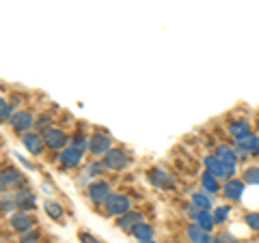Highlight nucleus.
I'll return each instance as SVG.
<instances>
[{
    "instance_id": "nucleus-30",
    "label": "nucleus",
    "mask_w": 259,
    "mask_h": 243,
    "mask_svg": "<svg viewBox=\"0 0 259 243\" xmlns=\"http://www.w3.org/2000/svg\"><path fill=\"white\" fill-rule=\"evenodd\" d=\"M39 241H41V232L39 230H30L20 237V243H39Z\"/></svg>"
},
{
    "instance_id": "nucleus-18",
    "label": "nucleus",
    "mask_w": 259,
    "mask_h": 243,
    "mask_svg": "<svg viewBox=\"0 0 259 243\" xmlns=\"http://www.w3.org/2000/svg\"><path fill=\"white\" fill-rule=\"evenodd\" d=\"M201 188H203L207 194H218V192H223L221 179H218L216 174L209 172V170H205V172L201 174Z\"/></svg>"
},
{
    "instance_id": "nucleus-32",
    "label": "nucleus",
    "mask_w": 259,
    "mask_h": 243,
    "mask_svg": "<svg viewBox=\"0 0 259 243\" xmlns=\"http://www.w3.org/2000/svg\"><path fill=\"white\" fill-rule=\"evenodd\" d=\"M212 243H238L236 241V237H233L231 232H227V230H223V232H218L216 237H214V241Z\"/></svg>"
},
{
    "instance_id": "nucleus-3",
    "label": "nucleus",
    "mask_w": 259,
    "mask_h": 243,
    "mask_svg": "<svg viewBox=\"0 0 259 243\" xmlns=\"http://www.w3.org/2000/svg\"><path fill=\"white\" fill-rule=\"evenodd\" d=\"M102 161L106 164L108 170H112V172H119V170H125V168H127L130 155H127L123 149H110L106 155L102 157Z\"/></svg>"
},
{
    "instance_id": "nucleus-16",
    "label": "nucleus",
    "mask_w": 259,
    "mask_h": 243,
    "mask_svg": "<svg viewBox=\"0 0 259 243\" xmlns=\"http://www.w3.org/2000/svg\"><path fill=\"white\" fill-rule=\"evenodd\" d=\"M214 155L221 157L225 164H229V166H238V159H240L236 147H231V144H218L216 151H214Z\"/></svg>"
},
{
    "instance_id": "nucleus-20",
    "label": "nucleus",
    "mask_w": 259,
    "mask_h": 243,
    "mask_svg": "<svg viewBox=\"0 0 259 243\" xmlns=\"http://www.w3.org/2000/svg\"><path fill=\"white\" fill-rule=\"evenodd\" d=\"M214 194H207L205 190L203 192H194L192 194V202H194V205H197V207H201V209H205V211H212V207H214Z\"/></svg>"
},
{
    "instance_id": "nucleus-17",
    "label": "nucleus",
    "mask_w": 259,
    "mask_h": 243,
    "mask_svg": "<svg viewBox=\"0 0 259 243\" xmlns=\"http://www.w3.org/2000/svg\"><path fill=\"white\" fill-rule=\"evenodd\" d=\"M20 183H22V176H20L18 170H13V168L3 170V174H0V185H3V192H9L13 188H18Z\"/></svg>"
},
{
    "instance_id": "nucleus-24",
    "label": "nucleus",
    "mask_w": 259,
    "mask_h": 243,
    "mask_svg": "<svg viewBox=\"0 0 259 243\" xmlns=\"http://www.w3.org/2000/svg\"><path fill=\"white\" fill-rule=\"evenodd\" d=\"M242 179L248 185H259V166H248L244 172H242Z\"/></svg>"
},
{
    "instance_id": "nucleus-29",
    "label": "nucleus",
    "mask_w": 259,
    "mask_h": 243,
    "mask_svg": "<svg viewBox=\"0 0 259 243\" xmlns=\"http://www.w3.org/2000/svg\"><path fill=\"white\" fill-rule=\"evenodd\" d=\"M104 170H108L104 161H93V164L87 168V174L89 176H100V174H104Z\"/></svg>"
},
{
    "instance_id": "nucleus-35",
    "label": "nucleus",
    "mask_w": 259,
    "mask_h": 243,
    "mask_svg": "<svg viewBox=\"0 0 259 243\" xmlns=\"http://www.w3.org/2000/svg\"><path fill=\"white\" fill-rule=\"evenodd\" d=\"M35 127L44 134L46 129H50V118H48V116H39V123H35Z\"/></svg>"
},
{
    "instance_id": "nucleus-14",
    "label": "nucleus",
    "mask_w": 259,
    "mask_h": 243,
    "mask_svg": "<svg viewBox=\"0 0 259 243\" xmlns=\"http://www.w3.org/2000/svg\"><path fill=\"white\" fill-rule=\"evenodd\" d=\"M141 222H145V217L139 211H127V213H123L121 217H117V228L125 230V232H132L134 226L141 224Z\"/></svg>"
},
{
    "instance_id": "nucleus-25",
    "label": "nucleus",
    "mask_w": 259,
    "mask_h": 243,
    "mask_svg": "<svg viewBox=\"0 0 259 243\" xmlns=\"http://www.w3.org/2000/svg\"><path fill=\"white\" fill-rule=\"evenodd\" d=\"M89 142H91V140H89V138L87 136H82V134H76L74 138H71V147H76L78 151H89Z\"/></svg>"
},
{
    "instance_id": "nucleus-31",
    "label": "nucleus",
    "mask_w": 259,
    "mask_h": 243,
    "mask_svg": "<svg viewBox=\"0 0 259 243\" xmlns=\"http://www.w3.org/2000/svg\"><path fill=\"white\" fill-rule=\"evenodd\" d=\"M244 222H246V226L253 232H259V213H248L246 217H244Z\"/></svg>"
},
{
    "instance_id": "nucleus-11",
    "label": "nucleus",
    "mask_w": 259,
    "mask_h": 243,
    "mask_svg": "<svg viewBox=\"0 0 259 243\" xmlns=\"http://www.w3.org/2000/svg\"><path fill=\"white\" fill-rule=\"evenodd\" d=\"M59 161L65 168H78L82 164V151H78L76 147H65L59 155Z\"/></svg>"
},
{
    "instance_id": "nucleus-7",
    "label": "nucleus",
    "mask_w": 259,
    "mask_h": 243,
    "mask_svg": "<svg viewBox=\"0 0 259 243\" xmlns=\"http://www.w3.org/2000/svg\"><path fill=\"white\" fill-rule=\"evenodd\" d=\"M41 136H44V140H46V147L52 149V151H63L65 144H67V134H65L63 129L50 127V129H46Z\"/></svg>"
},
{
    "instance_id": "nucleus-37",
    "label": "nucleus",
    "mask_w": 259,
    "mask_h": 243,
    "mask_svg": "<svg viewBox=\"0 0 259 243\" xmlns=\"http://www.w3.org/2000/svg\"><path fill=\"white\" fill-rule=\"evenodd\" d=\"M257 127H259V123H257Z\"/></svg>"
},
{
    "instance_id": "nucleus-8",
    "label": "nucleus",
    "mask_w": 259,
    "mask_h": 243,
    "mask_svg": "<svg viewBox=\"0 0 259 243\" xmlns=\"http://www.w3.org/2000/svg\"><path fill=\"white\" fill-rule=\"evenodd\" d=\"M11 127L15 129L18 134H28L32 127H35V116L26 110H20L18 114H13L11 118Z\"/></svg>"
},
{
    "instance_id": "nucleus-1",
    "label": "nucleus",
    "mask_w": 259,
    "mask_h": 243,
    "mask_svg": "<svg viewBox=\"0 0 259 243\" xmlns=\"http://www.w3.org/2000/svg\"><path fill=\"white\" fill-rule=\"evenodd\" d=\"M203 164H205V170H209L212 174H216L221 181L233 179V174H236V168H238V166L225 164V161L221 157H216V155H205L203 157Z\"/></svg>"
},
{
    "instance_id": "nucleus-4",
    "label": "nucleus",
    "mask_w": 259,
    "mask_h": 243,
    "mask_svg": "<svg viewBox=\"0 0 259 243\" xmlns=\"http://www.w3.org/2000/svg\"><path fill=\"white\" fill-rule=\"evenodd\" d=\"M89 200L93 202V205H104L108 198H110V194H112V188H110V183L106 181H95L89 185Z\"/></svg>"
},
{
    "instance_id": "nucleus-22",
    "label": "nucleus",
    "mask_w": 259,
    "mask_h": 243,
    "mask_svg": "<svg viewBox=\"0 0 259 243\" xmlns=\"http://www.w3.org/2000/svg\"><path fill=\"white\" fill-rule=\"evenodd\" d=\"M194 222H197L203 230L212 232V230H214V226H216V217H214V213H212V211H205V209H203V211L199 213V217H197Z\"/></svg>"
},
{
    "instance_id": "nucleus-12",
    "label": "nucleus",
    "mask_w": 259,
    "mask_h": 243,
    "mask_svg": "<svg viewBox=\"0 0 259 243\" xmlns=\"http://www.w3.org/2000/svg\"><path fill=\"white\" fill-rule=\"evenodd\" d=\"M244 181H240V179H229V181H225L223 185V196L227 200H240L242 198V194H244Z\"/></svg>"
},
{
    "instance_id": "nucleus-2",
    "label": "nucleus",
    "mask_w": 259,
    "mask_h": 243,
    "mask_svg": "<svg viewBox=\"0 0 259 243\" xmlns=\"http://www.w3.org/2000/svg\"><path fill=\"white\" fill-rule=\"evenodd\" d=\"M104 213L110 215V217H121L123 213L132 211V202H130L127 196H123V194H110V198L104 202Z\"/></svg>"
},
{
    "instance_id": "nucleus-23",
    "label": "nucleus",
    "mask_w": 259,
    "mask_h": 243,
    "mask_svg": "<svg viewBox=\"0 0 259 243\" xmlns=\"http://www.w3.org/2000/svg\"><path fill=\"white\" fill-rule=\"evenodd\" d=\"M44 209H46V213L50 215L54 222H63L65 213H63V207L59 205V202H54V200H46V202H44Z\"/></svg>"
},
{
    "instance_id": "nucleus-21",
    "label": "nucleus",
    "mask_w": 259,
    "mask_h": 243,
    "mask_svg": "<svg viewBox=\"0 0 259 243\" xmlns=\"http://www.w3.org/2000/svg\"><path fill=\"white\" fill-rule=\"evenodd\" d=\"M130 234H134L139 241H149V239H153V226L147 224V222H141V224L134 226Z\"/></svg>"
},
{
    "instance_id": "nucleus-26",
    "label": "nucleus",
    "mask_w": 259,
    "mask_h": 243,
    "mask_svg": "<svg viewBox=\"0 0 259 243\" xmlns=\"http://www.w3.org/2000/svg\"><path fill=\"white\" fill-rule=\"evenodd\" d=\"M18 209V202L13 196H7V192H3V213H15Z\"/></svg>"
},
{
    "instance_id": "nucleus-33",
    "label": "nucleus",
    "mask_w": 259,
    "mask_h": 243,
    "mask_svg": "<svg viewBox=\"0 0 259 243\" xmlns=\"http://www.w3.org/2000/svg\"><path fill=\"white\" fill-rule=\"evenodd\" d=\"M78 239H80V243H102L100 239L95 237V234H91V232H87V230H82V232H78Z\"/></svg>"
},
{
    "instance_id": "nucleus-27",
    "label": "nucleus",
    "mask_w": 259,
    "mask_h": 243,
    "mask_svg": "<svg viewBox=\"0 0 259 243\" xmlns=\"http://www.w3.org/2000/svg\"><path fill=\"white\" fill-rule=\"evenodd\" d=\"M229 213H231V207H229V205L216 207V211H214V217H216V226H218V224H225V222H227V217H229Z\"/></svg>"
},
{
    "instance_id": "nucleus-15",
    "label": "nucleus",
    "mask_w": 259,
    "mask_h": 243,
    "mask_svg": "<svg viewBox=\"0 0 259 243\" xmlns=\"http://www.w3.org/2000/svg\"><path fill=\"white\" fill-rule=\"evenodd\" d=\"M13 198H15V202H18L20 211H32V209H37V198L30 190H20Z\"/></svg>"
},
{
    "instance_id": "nucleus-9",
    "label": "nucleus",
    "mask_w": 259,
    "mask_h": 243,
    "mask_svg": "<svg viewBox=\"0 0 259 243\" xmlns=\"http://www.w3.org/2000/svg\"><path fill=\"white\" fill-rule=\"evenodd\" d=\"M22 144L26 147L28 153H32V155H41L44 153V147H46V140L41 134H22Z\"/></svg>"
},
{
    "instance_id": "nucleus-28",
    "label": "nucleus",
    "mask_w": 259,
    "mask_h": 243,
    "mask_svg": "<svg viewBox=\"0 0 259 243\" xmlns=\"http://www.w3.org/2000/svg\"><path fill=\"white\" fill-rule=\"evenodd\" d=\"M0 116H3V123H11V118H13V110H11V103L3 99L0 101Z\"/></svg>"
},
{
    "instance_id": "nucleus-10",
    "label": "nucleus",
    "mask_w": 259,
    "mask_h": 243,
    "mask_svg": "<svg viewBox=\"0 0 259 243\" xmlns=\"http://www.w3.org/2000/svg\"><path fill=\"white\" fill-rule=\"evenodd\" d=\"M229 134L233 138V142H242V140H246V138L253 136V127H250L248 120L240 118V120H233L229 125Z\"/></svg>"
},
{
    "instance_id": "nucleus-6",
    "label": "nucleus",
    "mask_w": 259,
    "mask_h": 243,
    "mask_svg": "<svg viewBox=\"0 0 259 243\" xmlns=\"http://www.w3.org/2000/svg\"><path fill=\"white\" fill-rule=\"evenodd\" d=\"M9 224H11V228L15 232H20V234H26L30 230H35V220H32V217L26 211H15V213H11Z\"/></svg>"
},
{
    "instance_id": "nucleus-19",
    "label": "nucleus",
    "mask_w": 259,
    "mask_h": 243,
    "mask_svg": "<svg viewBox=\"0 0 259 243\" xmlns=\"http://www.w3.org/2000/svg\"><path fill=\"white\" fill-rule=\"evenodd\" d=\"M151 183L156 185V188L160 190H168V188H173V176L166 172V170H162V168H153L151 170Z\"/></svg>"
},
{
    "instance_id": "nucleus-13",
    "label": "nucleus",
    "mask_w": 259,
    "mask_h": 243,
    "mask_svg": "<svg viewBox=\"0 0 259 243\" xmlns=\"http://www.w3.org/2000/svg\"><path fill=\"white\" fill-rule=\"evenodd\" d=\"M186 237H188V241L190 243H212L214 241V237L209 234L207 230H203L201 226L194 222V224H190L188 228H186Z\"/></svg>"
},
{
    "instance_id": "nucleus-36",
    "label": "nucleus",
    "mask_w": 259,
    "mask_h": 243,
    "mask_svg": "<svg viewBox=\"0 0 259 243\" xmlns=\"http://www.w3.org/2000/svg\"><path fill=\"white\" fill-rule=\"evenodd\" d=\"M139 243H158V241H153V239H149V241H139Z\"/></svg>"
},
{
    "instance_id": "nucleus-5",
    "label": "nucleus",
    "mask_w": 259,
    "mask_h": 243,
    "mask_svg": "<svg viewBox=\"0 0 259 243\" xmlns=\"http://www.w3.org/2000/svg\"><path fill=\"white\" fill-rule=\"evenodd\" d=\"M89 140H91L89 142V151H91L95 157H104L112 149V138L108 134H93Z\"/></svg>"
},
{
    "instance_id": "nucleus-34",
    "label": "nucleus",
    "mask_w": 259,
    "mask_h": 243,
    "mask_svg": "<svg viewBox=\"0 0 259 243\" xmlns=\"http://www.w3.org/2000/svg\"><path fill=\"white\" fill-rule=\"evenodd\" d=\"M201 211H203V209H201V207H197V205H194V202H190V205L186 207V213H188V217H190L192 222L197 220V217H199V213H201Z\"/></svg>"
}]
</instances>
